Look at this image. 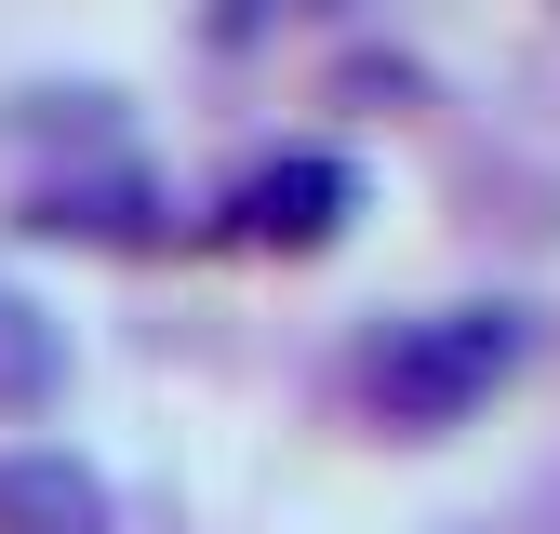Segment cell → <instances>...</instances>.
<instances>
[{
  "mask_svg": "<svg viewBox=\"0 0 560 534\" xmlns=\"http://www.w3.org/2000/svg\"><path fill=\"white\" fill-rule=\"evenodd\" d=\"M521 361H534V307L480 294V307L387 321L374 348H361V400H374V428H400V441H441V428H467V415H480V400H494Z\"/></svg>",
  "mask_w": 560,
  "mask_h": 534,
  "instance_id": "1",
  "label": "cell"
},
{
  "mask_svg": "<svg viewBox=\"0 0 560 534\" xmlns=\"http://www.w3.org/2000/svg\"><path fill=\"white\" fill-rule=\"evenodd\" d=\"M347 214H361V161H334V148H280V161H241L214 187L228 254H334Z\"/></svg>",
  "mask_w": 560,
  "mask_h": 534,
  "instance_id": "2",
  "label": "cell"
},
{
  "mask_svg": "<svg viewBox=\"0 0 560 534\" xmlns=\"http://www.w3.org/2000/svg\"><path fill=\"white\" fill-rule=\"evenodd\" d=\"M27 228L40 241H107V254H133V241H161L174 214H161V187L133 174V161H94V174H54L27 200Z\"/></svg>",
  "mask_w": 560,
  "mask_h": 534,
  "instance_id": "3",
  "label": "cell"
},
{
  "mask_svg": "<svg viewBox=\"0 0 560 534\" xmlns=\"http://www.w3.org/2000/svg\"><path fill=\"white\" fill-rule=\"evenodd\" d=\"M0 534H120V508L81 454L27 441V454H0Z\"/></svg>",
  "mask_w": 560,
  "mask_h": 534,
  "instance_id": "4",
  "label": "cell"
},
{
  "mask_svg": "<svg viewBox=\"0 0 560 534\" xmlns=\"http://www.w3.org/2000/svg\"><path fill=\"white\" fill-rule=\"evenodd\" d=\"M54 387V334H40V307H0V400H40Z\"/></svg>",
  "mask_w": 560,
  "mask_h": 534,
  "instance_id": "5",
  "label": "cell"
},
{
  "mask_svg": "<svg viewBox=\"0 0 560 534\" xmlns=\"http://www.w3.org/2000/svg\"><path fill=\"white\" fill-rule=\"evenodd\" d=\"M307 14H347V0H214L200 27H214V40L241 54V40H267V27H307Z\"/></svg>",
  "mask_w": 560,
  "mask_h": 534,
  "instance_id": "6",
  "label": "cell"
}]
</instances>
